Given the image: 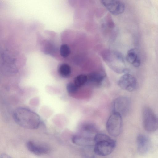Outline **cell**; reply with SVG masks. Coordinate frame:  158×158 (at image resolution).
I'll list each match as a JSON object with an SVG mask.
<instances>
[{
	"instance_id": "cell-12",
	"label": "cell",
	"mask_w": 158,
	"mask_h": 158,
	"mask_svg": "<svg viewBox=\"0 0 158 158\" xmlns=\"http://www.w3.org/2000/svg\"><path fill=\"white\" fill-rule=\"evenodd\" d=\"M137 151L139 154L143 155L148 152L150 147V141L148 137L143 134L139 135L137 139Z\"/></svg>"
},
{
	"instance_id": "cell-8",
	"label": "cell",
	"mask_w": 158,
	"mask_h": 158,
	"mask_svg": "<svg viewBox=\"0 0 158 158\" xmlns=\"http://www.w3.org/2000/svg\"><path fill=\"white\" fill-rule=\"evenodd\" d=\"M101 2L102 5L114 15H118L124 11L125 4L120 0H102Z\"/></svg>"
},
{
	"instance_id": "cell-15",
	"label": "cell",
	"mask_w": 158,
	"mask_h": 158,
	"mask_svg": "<svg viewBox=\"0 0 158 158\" xmlns=\"http://www.w3.org/2000/svg\"><path fill=\"white\" fill-rule=\"evenodd\" d=\"M58 71L60 75L62 77H68L71 73V67L67 64L63 63L59 67Z\"/></svg>"
},
{
	"instance_id": "cell-3",
	"label": "cell",
	"mask_w": 158,
	"mask_h": 158,
	"mask_svg": "<svg viewBox=\"0 0 158 158\" xmlns=\"http://www.w3.org/2000/svg\"><path fill=\"white\" fill-rule=\"evenodd\" d=\"M102 58L108 66L118 73H128L129 70L125 67L123 56L119 52L107 50L102 54Z\"/></svg>"
},
{
	"instance_id": "cell-16",
	"label": "cell",
	"mask_w": 158,
	"mask_h": 158,
	"mask_svg": "<svg viewBox=\"0 0 158 158\" xmlns=\"http://www.w3.org/2000/svg\"><path fill=\"white\" fill-rule=\"evenodd\" d=\"M87 75L84 74L79 75L75 77L74 83L79 88L87 84Z\"/></svg>"
},
{
	"instance_id": "cell-14",
	"label": "cell",
	"mask_w": 158,
	"mask_h": 158,
	"mask_svg": "<svg viewBox=\"0 0 158 158\" xmlns=\"http://www.w3.org/2000/svg\"><path fill=\"white\" fill-rule=\"evenodd\" d=\"M127 60L135 67H139L140 64V61L138 58L135 49L132 48L129 50L126 56Z\"/></svg>"
},
{
	"instance_id": "cell-4",
	"label": "cell",
	"mask_w": 158,
	"mask_h": 158,
	"mask_svg": "<svg viewBox=\"0 0 158 158\" xmlns=\"http://www.w3.org/2000/svg\"><path fill=\"white\" fill-rule=\"evenodd\" d=\"M143 126L145 130L152 132L158 129V117L150 107H145L142 112Z\"/></svg>"
},
{
	"instance_id": "cell-17",
	"label": "cell",
	"mask_w": 158,
	"mask_h": 158,
	"mask_svg": "<svg viewBox=\"0 0 158 158\" xmlns=\"http://www.w3.org/2000/svg\"><path fill=\"white\" fill-rule=\"evenodd\" d=\"M60 52L61 56L64 58L68 57L71 53L69 47L66 44H63L61 45L60 48Z\"/></svg>"
},
{
	"instance_id": "cell-1",
	"label": "cell",
	"mask_w": 158,
	"mask_h": 158,
	"mask_svg": "<svg viewBox=\"0 0 158 158\" xmlns=\"http://www.w3.org/2000/svg\"><path fill=\"white\" fill-rule=\"evenodd\" d=\"M13 117L17 124L27 129H36L41 123V120L39 115L26 107L16 108L13 113Z\"/></svg>"
},
{
	"instance_id": "cell-5",
	"label": "cell",
	"mask_w": 158,
	"mask_h": 158,
	"mask_svg": "<svg viewBox=\"0 0 158 158\" xmlns=\"http://www.w3.org/2000/svg\"><path fill=\"white\" fill-rule=\"evenodd\" d=\"M122 126V116L118 113L112 112L106 123V129L108 133L114 137L118 136L121 132Z\"/></svg>"
},
{
	"instance_id": "cell-18",
	"label": "cell",
	"mask_w": 158,
	"mask_h": 158,
	"mask_svg": "<svg viewBox=\"0 0 158 158\" xmlns=\"http://www.w3.org/2000/svg\"><path fill=\"white\" fill-rule=\"evenodd\" d=\"M74 83L70 82L68 83L66 85V89L69 94H73L76 92L79 89Z\"/></svg>"
},
{
	"instance_id": "cell-7",
	"label": "cell",
	"mask_w": 158,
	"mask_h": 158,
	"mask_svg": "<svg viewBox=\"0 0 158 158\" xmlns=\"http://www.w3.org/2000/svg\"><path fill=\"white\" fill-rule=\"evenodd\" d=\"M118 85L122 89L131 92L136 89L138 84L137 81L135 77L127 73H125L120 78Z\"/></svg>"
},
{
	"instance_id": "cell-13",
	"label": "cell",
	"mask_w": 158,
	"mask_h": 158,
	"mask_svg": "<svg viewBox=\"0 0 158 158\" xmlns=\"http://www.w3.org/2000/svg\"><path fill=\"white\" fill-rule=\"evenodd\" d=\"M80 131L81 134L94 137L93 136L98 133V130L95 126L93 124L86 123L83 124L80 127Z\"/></svg>"
},
{
	"instance_id": "cell-6",
	"label": "cell",
	"mask_w": 158,
	"mask_h": 158,
	"mask_svg": "<svg viewBox=\"0 0 158 158\" xmlns=\"http://www.w3.org/2000/svg\"><path fill=\"white\" fill-rule=\"evenodd\" d=\"M131 102L127 97H119L115 98L112 103V112L118 113L122 116L127 114L131 107Z\"/></svg>"
},
{
	"instance_id": "cell-11",
	"label": "cell",
	"mask_w": 158,
	"mask_h": 158,
	"mask_svg": "<svg viewBox=\"0 0 158 158\" xmlns=\"http://www.w3.org/2000/svg\"><path fill=\"white\" fill-rule=\"evenodd\" d=\"M26 146L30 152L38 155L47 154L50 150L49 147L46 145L37 143L32 141H28Z\"/></svg>"
},
{
	"instance_id": "cell-9",
	"label": "cell",
	"mask_w": 158,
	"mask_h": 158,
	"mask_svg": "<svg viewBox=\"0 0 158 158\" xmlns=\"http://www.w3.org/2000/svg\"><path fill=\"white\" fill-rule=\"evenodd\" d=\"M71 139L75 144L85 147H94L95 144L94 137L81 133L74 135L72 136Z\"/></svg>"
},
{
	"instance_id": "cell-2",
	"label": "cell",
	"mask_w": 158,
	"mask_h": 158,
	"mask_svg": "<svg viewBox=\"0 0 158 158\" xmlns=\"http://www.w3.org/2000/svg\"><path fill=\"white\" fill-rule=\"evenodd\" d=\"M94 152L98 156H104L110 155L116 146V141L104 133H97L94 137Z\"/></svg>"
},
{
	"instance_id": "cell-19",
	"label": "cell",
	"mask_w": 158,
	"mask_h": 158,
	"mask_svg": "<svg viewBox=\"0 0 158 158\" xmlns=\"http://www.w3.org/2000/svg\"><path fill=\"white\" fill-rule=\"evenodd\" d=\"M0 158H12L8 155L2 153L1 154L0 156Z\"/></svg>"
},
{
	"instance_id": "cell-10",
	"label": "cell",
	"mask_w": 158,
	"mask_h": 158,
	"mask_svg": "<svg viewBox=\"0 0 158 158\" xmlns=\"http://www.w3.org/2000/svg\"><path fill=\"white\" fill-rule=\"evenodd\" d=\"M87 84L100 87L103 84L106 75L103 72L95 71L87 75Z\"/></svg>"
}]
</instances>
